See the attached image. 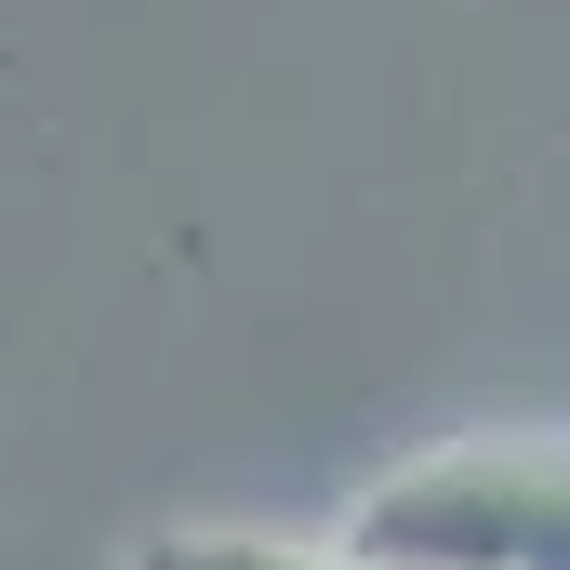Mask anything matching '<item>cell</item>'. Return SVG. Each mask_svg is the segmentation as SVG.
Returning a JSON list of instances; mask_svg holds the SVG:
<instances>
[{"label":"cell","instance_id":"1","mask_svg":"<svg viewBox=\"0 0 570 570\" xmlns=\"http://www.w3.org/2000/svg\"><path fill=\"white\" fill-rule=\"evenodd\" d=\"M345 570H570V438H464L345 504Z\"/></svg>","mask_w":570,"mask_h":570},{"label":"cell","instance_id":"2","mask_svg":"<svg viewBox=\"0 0 570 570\" xmlns=\"http://www.w3.org/2000/svg\"><path fill=\"white\" fill-rule=\"evenodd\" d=\"M134 570H345L332 544H292V531H159Z\"/></svg>","mask_w":570,"mask_h":570}]
</instances>
